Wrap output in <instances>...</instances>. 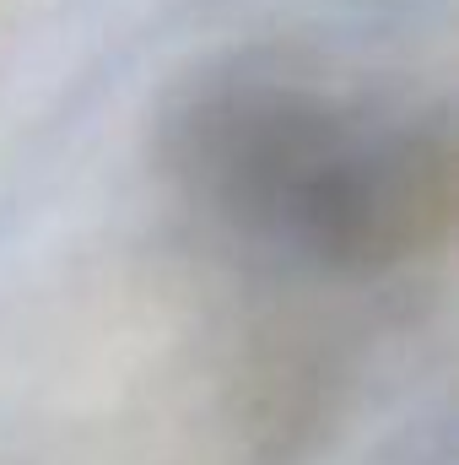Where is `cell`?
<instances>
[{
    "instance_id": "1",
    "label": "cell",
    "mask_w": 459,
    "mask_h": 465,
    "mask_svg": "<svg viewBox=\"0 0 459 465\" xmlns=\"http://www.w3.org/2000/svg\"><path fill=\"white\" fill-rule=\"evenodd\" d=\"M168 168L232 238L325 276H378L438 249L459 157L444 119L346 104L270 60H238L184 93Z\"/></svg>"
}]
</instances>
